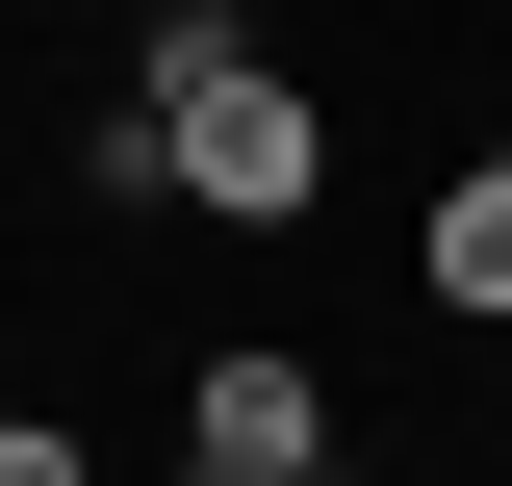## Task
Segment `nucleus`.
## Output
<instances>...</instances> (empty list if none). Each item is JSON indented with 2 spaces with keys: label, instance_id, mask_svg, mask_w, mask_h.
<instances>
[{
  "label": "nucleus",
  "instance_id": "nucleus-1",
  "mask_svg": "<svg viewBox=\"0 0 512 486\" xmlns=\"http://www.w3.org/2000/svg\"><path fill=\"white\" fill-rule=\"evenodd\" d=\"M128 77H154V128H180V205H231V231H308V205H333V103L256 52L231 0H154Z\"/></svg>",
  "mask_w": 512,
  "mask_h": 486
},
{
  "label": "nucleus",
  "instance_id": "nucleus-4",
  "mask_svg": "<svg viewBox=\"0 0 512 486\" xmlns=\"http://www.w3.org/2000/svg\"><path fill=\"white\" fill-rule=\"evenodd\" d=\"M77 205H103V231H128V205H180V128H154V77H103V103H77Z\"/></svg>",
  "mask_w": 512,
  "mask_h": 486
},
{
  "label": "nucleus",
  "instance_id": "nucleus-2",
  "mask_svg": "<svg viewBox=\"0 0 512 486\" xmlns=\"http://www.w3.org/2000/svg\"><path fill=\"white\" fill-rule=\"evenodd\" d=\"M180 461H256V486H308V461H333V384L282 359V333H231V359L180 384Z\"/></svg>",
  "mask_w": 512,
  "mask_h": 486
},
{
  "label": "nucleus",
  "instance_id": "nucleus-5",
  "mask_svg": "<svg viewBox=\"0 0 512 486\" xmlns=\"http://www.w3.org/2000/svg\"><path fill=\"white\" fill-rule=\"evenodd\" d=\"M0 486H103V461H77V410H0Z\"/></svg>",
  "mask_w": 512,
  "mask_h": 486
},
{
  "label": "nucleus",
  "instance_id": "nucleus-7",
  "mask_svg": "<svg viewBox=\"0 0 512 486\" xmlns=\"http://www.w3.org/2000/svg\"><path fill=\"white\" fill-rule=\"evenodd\" d=\"M308 486H359V461H308Z\"/></svg>",
  "mask_w": 512,
  "mask_h": 486
},
{
  "label": "nucleus",
  "instance_id": "nucleus-3",
  "mask_svg": "<svg viewBox=\"0 0 512 486\" xmlns=\"http://www.w3.org/2000/svg\"><path fill=\"white\" fill-rule=\"evenodd\" d=\"M410 282H436V333H512V128L436 180V231H410Z\"/></svg>",
  "mask_w": 512,
  "mask_h": 486
},
{
  "label": "nucleus",
  "instance_id": "nucleus-6",
  "mask_svg": "<svg viewBox=\"0 0 512 486\" xmlns=\"http://www.w3.org/2000/svg\"><path fill=\"white\" fill-rule=\"evenodd\" d=\"M180 486H256V461H180Z\"/></svg>",
  "mask_w": 512,
  "mask_h": 486
}]
</instances>
